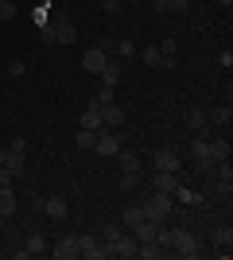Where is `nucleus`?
<instances>
[{"label": "nucleus", "instance_id": "37", "mask_svg": "<svg viewBox=\"0 0 233 260\" xmlns=\"http://www.w3.org/2000/svg\"><path fill=\"white\" fill-rule=\"evenodd\" d=\"M0 186H12V175H8V167H0Z\"/></svg>", "mask_w": 233, "mask_h": 260}, {"label": "nucleus", "instance_id": "5", "mask_svg": "<svg viewBox=\"0 0 233 260\" xmlns=\"http://www.w3.org/2000/svg\"><path fill=\"white\" fill-rule=\"evenodd\" d=\"M93 152H97V155H117V152H121V132H117V128H101L97 140H93Z\"/></svg>", "mask_w": 233, "mask_h": 260}, {"label": "nucleus", "instance_id": "18", "mask_svg": "<svg viewBox=\"0 0 233 260\" xmlns=\"http://www.w3.org/2000/svg\"><path fill=\"white\" fill-rule=\"evenodd\" d=\"M210 241H214V249H229V245H233V229L229 225H218L210 233Z\"/></svg>", "mask_w": 233, "mask_h": 260}, {"label": "nucleus", "instance_id": "11", "mask_svg": "<svg viewBox=\"0 0 233 260\" xmlns=\"http://www.w3.org/2000/svg\"><path fill=\"white\" fill-rule=\"evenodd\" d=\"M179 183H183V171H155V190H167V194H175Z\"/></svg>", "mask_w": 233, "mask_h": 260}, {"label": "nucleus", "instance_id": "4", "mask_svg": "<svg viewBox=\"0 0 233 260\" xmlns=\"http://www.w3.org/2000/svg\"><path fill=\"white\" fill-rule=\"evenodd\" d=\"M190 159H194V167H198V171H206L210 163H218V159H214V148H210V140H206V136H190Z\"/></svg>", "mask_w": 233, "mask_h": 260}, {"label": "nucleus", "instance_id": "33", "mask_svg": "<svg viewBox=\"0 0 233 260\" xmlns=\"http://www.w3.org/2000/svg\"><path fill=\"white\" fill-rule=\"evenodd\" d=\"M132 39H117V54H121V58H132Z\"/></svg>", "mask_w": 233, "mask_h": 260}, {"label": "nucleus", "instance_id": "28", "mask_svg": "<svg viewBox=\"0 0 233 260\" xmlns=\"http://www.w3.org/2000/svg\"><path fill=\"white\" fill-rule=\"evenodd\" d=\"M214 148V159H229V136H218V140H210Z\"/></svg>", "mask_w": 233, "mask_h": 260}, {"label": "nucleus", "instance_id": "17", "mask_svg": "<svg viewBox=\"0 0 233 260\" xmlns=\"http://www.w3.org/2000/svg\"><path fill=\"white\" fill-rule=\"evenodd\" d=\"M12 214H16V190L0 186V217H12Z\"/></svg>", "mask_w": 233, "mask_h": 260}, {"label": "nucleus", "instance_id": "8", "mask_svg": "<svg viewBox=\"0 0 233 260\" xmlns=\"http://www.w3.org/2000/svg\"><path fill=\"white\" fill-rule=\"evenodd\" d=\"M155 171H183V155L171 152V148H159L155 152Z\"/></svg>", "mask_w": 233, "mask_h": 260}, {"label": "nucleus", "instance_id": "10", "mask_svg": "<svg viewBox=\"0 0 233 260\" xmlns=\"http://www.w3.org/2000/svg\"><path fill=\"white\" fill-rule=\"evenodd\" d=\"M97 113H101V128H121V124H124V109L113 105V101H109V105H101Z\"/></svg>", "mask_w": 233, "mask_h": 260}, {"label": "nucleus", "instance_id": "35", "mask_svg": "<svg viewBox=\"0 0 233 260\" xmlns=\"http://www.w3.org/2000/svg\"><path fill=\"white\" fill-rule=\"evenodd\" d=\"M218 62H222L225 70H229V66H233V51H229V47H222V51H218Z\"/></svg>", "mask_w": 233, "mask_h": 260}, {"label": "nucleus", "instance_id": "27", "mask_svg": "<svg viewBox=\"0 0 233 260\" xmlns=\"http://www.w3.org/2000/svg\"><path fill=\"white\" fill-rule=\"evenodd\" d=\"M121 233H124L121 221H109V225H101V241H105V245H113V241L121 237Z\"/></svg>", "mask_w": 233, "mask_h": 260}, {"label": "nucleus", "instance_id": "36", "mask_svg": "<svg viewBox=\"0 0 233 260\" xmlns=\"http://www.w3.org/2000/svg\"><path fill=\"white\" fill-rule=\"evenodd\" d=\"M23 70H27V62H8V78H23Z\"/></svg>", "mask_w": 233, "mask_h": 260}, {"label": "nucleus", "instance_id": "1", "mask_svg": "<svg viewBox=\"0 0 233 260\" xmlns=\"http://www.w3.org/2000/svg\"><path fill=\"white\" fill-rule=\"evenodd\" d=\"M39 39H43V43H74L78 31H74V23H70L66 16H55V20L39 23Z\"/></svg>", "mask_w": 233, "mask_h": 260}, {"label": "nucleus", "instance_id": "24", "mask_svg": "<svg viewBox=\"0 0 233 260\" xmlns=\"http://www.w3.org/2000/svg\"><path fill=\"white\" fill-rule=\"evenodd\" d=\"M206 120H210V124H222V128H225V124L233 120V109H229V105H218L214 113H206Z\"/></svg>", "mask_w": 233, "mask_h": 260}, {"label": "nucleus", "instance_id": "25", "mask_svg": "<svg viewBox=\"0 0 233 260\" xmlns=\"http://www.w3.org/2000/svg\"><path fill=\"white\" fill-rule=\"evenodd\" d=\"M117 159H121V171L124 175H140V159H136L132 152H117Z\"/></svg>", "mask_w": 233, "mask_h": 260}, {"label": "nucleus", "instance_id": "29", "mask_svg": "<svg viewBox=\"0 0 233 260\" xmlns=\"http://www.w3.org/2000/svg\"><path fill=\"white\" fill-rule=\"evenodd\" d=\"M140 58H144V66H163V54H159V47H144V51H140Z\"/></svg>", "mask_w": 233, "mask_h": 260}, {"label": "nucleus", "instance_id": "21", "mask_svg": "<svg viewBox=\"0 0 233 260\" xmlns=\"http://www.w3.org/2000/svg\"><path fill=\"white\" fill-rule=\"evenodd\" d=\"M23 249H27V256H47V241L39 233H31V237L23 241Z\"/></svg>", "mask_w": 233, "mask_h": 260}, {"label": "nucleus", "instance_id": "7", "mask_svg": "<svg viewBox=\"0 0 233 260\" xmlns=\"http://www.w3.org/2000/svg\"><path fill=\"white\" fill-rule=\"evenodd\" d=\"M47 252H51L55 260H74L78 256V241L74 237H58L55 245H47Z\"/></svg>", "mask_w": 233, "mask_h": 260}, {"label": "nucleus", "instance_id": "23", "mask_svg": "<svg viewBox=\"0 0 233 260\" xmlns=\"http://www.w3.org/2000/svg\"><path fill=\"white\" fill-rule=\"evenodd\" d=\"M140 221H144V210H140V206H128V210L121 214V225H124V229H136Z\"/></svg>", "mask_w": 233, "mask_h": 260}, {"label": "nucleus", "instance_id": "26", "mask_svg": "<svg viewBox=\"0 0 233 260\" xmlns=\"http://www.w3.org/2000/svg\"><path fill=\"white\" fill-rule=\"evenodd\" d=\"M93 140H97V132H89V128H78V136H74V144L82 152H93Z\"/></svg>", "mask_w": 233, "mask_h": 260}, {"label": "nucleus", "instance_id": "14", "mask_svg": "<svg viewBox=\"0 0 233 260\" xmlns=\"http://www.w3.org/2000/svg\"><path fill=\"white\" fill-rule=\"evenodd\" d=\"M121 78H124V66H121V62H113V58H109V62L101 66V82H105L109 89H117V82H121Z\"/></svg>", "mask_w": 233, "mask_h": 260}, {"label": "nucleus", "instance_id": "38", "mask_svg": "<svg viewBox=\"0 0 233 260\" xmlns=\"http://www.w3.org/2000/svg\"><path fill=\"white\" fill-rule=\"evenodd\" d=\"M218 4H222V8H233V0H218Z\"/></svg>", "mask_w": 233, "mask_h": 260}, {"label": "nucleus", "instance_id": "9", "mask_svg": "<svg viewBox=\"0 0 233 260\" xmlns=\"http://www.w3.org/2000/svg\"><path fill=\"white\" fill-rule=\"evenodd\" d=\"M109 252H113V256H121V260H132L136 256V237H132V233H121V237L109 245Z\"/></svg>", "mask_w": 233, "mask_h": 260}, {"label": "nucleus", "instance_id": "31", "mask_svg": "<svg viewBox=\"0 0 233 260\" xmlns=\"http://www.w3.org/2000/svg\"><path fill=\"white\" fill-rule=\"evenodd\" d=\"M97 51L105 54V58H113V54H117V35H101V43H97Z\"/></svg>", "mask_w": 233, "mask_h": 260}, {"label": "nucleus", "instance_id": "32", "mask_svg": "<svg viewBox=\"0 0 233 260\" xmlns=\"http://www.w3.org/2000/svg\"><path fill=\"white\" fill-rule=\"evenodd\" d=\"M16 12H20V8H16V0H0V23L16 20Z\"/></svg>", "mask_w": 233, "mask_h": 260}, {"label": "nucleus", "instance_id": "2", "mask_svg": "<svg viewBox=\"0 0 233 260\" xmlns=\"http://www.w3.org/2000/svg\"><path fill=\"white\" fill-rule=\"evenodd\" d=\"M171 206H175V198L167 194V190H155L152 198H144V202H140L144 217H148V221H159V225H163L167 217H171Z\"/></svg>", "mask_w": 233, "mask_h": 260}, {"label": "nucleus", "instance_id": "34", "mask_svg": "<svg viewBox=\"0 0 233 260\" xmlns=\"http://www.w3.org/2000/svg\"><path fill=\"white\" fill-rule=\"evenodd\" d=\"M101 8H105V16H121V0H101Z\"/></svg>", "mask_w": 233, "mask_h": 260}, {"label": "nucleus", "instance_id": "13", "mask_svg": "<svg viewBox=\"0 0 233 260\" xmlns=\"http://www.w3.org/2000/svg\"><path fill=\"white\" fill-rule=\"evenodd\" d=\"M105 62H109V58H105L97 47H89V51L82 54V70H86V74H101V66H105Z\"/></svg>", "mask_w": 233, "mask_h": 260}, {"label": "nucleus", "instance_id": "15", "mask_svg": "<svg viewBox=\"0 0 233 260\" xmlns=\"http://www.w3.org/2000/svg\"><path fill=\"white\" fill-rule=\"evenodd\" d=\"M0 167H8V175H12V179H20V175L27 171V155H16V152H8Z\"/></svg>", "mask_w": 233, "mask_h": 260}, {"label": "nucleus", "instance_id": "12", "mask_svg": "<svg viewBox=\"0 0 233 260\" xmlns=\"http://www.w3.org/2000/svg\"><path fill=\"white\" fill-rule=\"evenodd\" d=\"M152 8L159 12V16H183V12L190 8V0H152Z\"/></svg>", "mask_w": 233, "mask_h": 260}, {"label": "nucleus", "instance_id": "22", "mask_svg": "<svg viewBox=\"0 0 233 260\" xmlns=\"http://www.w3.org/2000/svg\"><path fill=\"white\" fill-rule=\"evenodd\" d=\"M175 51H179V39H175V35H167L163 47H159V54H163V66H175Z\"/></svg>", "mask_w": 233, "mask_h": 260}, {"label": "nucleus", "instance_id": "16", "mask_svg": "<svg viewBox=\"0 0 233 260\" xmlns=\"http://www.w3.org/2000/svg\"><path fill=\"white\" fill-rule=\"evenodd\" d=\"M187 124H190V132H194V136H202V132L210 128V120H206V109H190Z\"/></svg>", "mask_w": 233, "mask_h": 260}, {"label": "nucleus", "instance_id": "39", "mask_svg": "<svg viewBox=\"0 0 233 260\" xmlns=\"http://www.w3.org/2000/svg\"><path fill=\"white\" fill-rule=\"evenodd\" d=\"M4 155H8V148H0V163H4Z\"/></svg>", "mask_w": 233, "mask_h": 260}, {"label": "nucleus", "instance_id": "19", "mask_svg": "<svg viewBox=\"0 0 233 260\" xmlns=\"http://www.w3.org/2000/svg\"><path fill=\"white\" fill-rule=\"evenodd\" d=\"M206 198H210V202H225V198H229V183H218V179H210V186H206Z\"/></svg>", "mask_w": 233, "mask_h": 260}, {"label": "nucleus", "instance_id": "3", "mask_svg": "<svg viewBox=\"0 0 233 260\" xmlns=\"http://www.w3.org/2000/svg\"><path fill=\"white\" fill-rule=\"evenodd\" d=\"M171 252L183 260H194V256H202V245L190 229H171Z\"/></svg>", "mask_w": 233, "mask_h": 260}, {"label": "nucleus", "instance_id": "6", "mask_svg": "<svg viewBox=\"0 0 233 260\" xmlns=\"http://www.w3.org/2000/svg\"><path fill=\"white\" fill-rule=\"evenodd\" d=\"M39 210H43L51 221H66V214H70V206H66V198H62V194H43Z\"/></svg>", "mask_w": 233, "mask_h": 260}, {"label": "nucleus", "instance_id": "20", "mask_svg": "<svg viewBox=\"0 0 233 260\" xmlns=\"http://www.w3.org/2000/svg\"><path fill=\"white\" fill-rule=\"evenodd\" d=\"M78 128L101 132V113H97V109H86V113H82V120H78Z\"/></svg>", "mask_w": 233, "mask_h": 260}, {"label": "nucleus", "instance_id": "30", "mask_svg": "<svg viewBox=\"0 0 233 260\" xmlns=\"http://www.w3.org/2000/svg\"><path fill=\"white\" fill-rule=\"evenodd\" d=\"M8 152H16V155H27V152H31L27 136H12V140H8Z\"/></svg>", "mask_w": 233, "mask_h": 260}]
</instances>
